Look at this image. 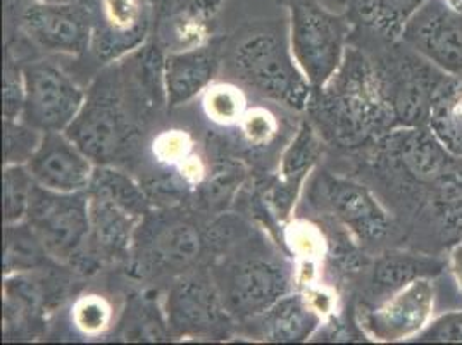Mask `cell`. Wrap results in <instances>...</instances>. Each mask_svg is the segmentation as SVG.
Instances as JSON below:
<instances>
[{
    "label": "cell",
    "instance_id": "6da1fadb",
    "mask_svg": "<svg viewBox=\"0 0 462 345\" xmlns=\"http://www.w3.org/2000/svg\"><path fill=\"white\" fill-rule=\"evenodd\" d=\"M308 109L323 136L346 149L382 140L395 128L380 71L354 47H346L335 75L312 90Z\"/></svg>",
    "mask_w": 462,
    "mask_h": 345
},
{
    "label": "cell",
    "instance_id": "7a4b0ae2",
    "mask_svg": "<svg viewBox=\"0 0 462 345\" xmlns=\"http://www.w3.org/2000/svg\"><path fill=\"white\" fill-rule=\"evenodd\" d=\"M142 98L155 106L168 102L142 59L136 62L130 81L123 77L121 66H113L92 83L66 135L97 166L115 164L135 145L136 107L147 106L142 104Z\"/></svg>",
    "mask_w": 462,
    "mask_h": 345
},
{
    "label": "cell",
    "instance_id": "3957f363",
    "mask_svg": "<svg viewBox=\"0 0 462 345\" xmlns=\"http://www.w3.org/2000/svg\"><path fill=\"white\" fill-rule=\"evenodd\" d=\"M231 64L238 78L261 96L293 109H308L312 87L290 45L289 26H252L233 47Z\"/></svg>",
    "mask_w": 462,
    "mask_h": 345
},
{
    "label": "cell",
    "instance_id": "277c9868",
    "mask_svg": "<svg viewBox=\"0 0 462 345\" xmlns=\"http://www.w3.org/2000/svg\"><path fill=\"white\" fill-rule=\"evenodd\" d=\"M223 304L233 320L259 318L291 287L289 263L266 250L247 249L228 256L211 271Z\"/></svg>",
    "mask_w": 462,
    "mask_h": 345
},
{
    "label": "cell",
    "instance_id": "5b68a950",
    "mask_svg": "<svg viewBox=\"0 0 462 345\" xmlns=\"http://www.w3.org/2000/svg\"><path fill=\"white\" fill-rule=\"evenodd\" d=\"M289 11L293 58L312 90L321 89L340 68L350 32L344 16L329 13L318 0H282Z\"/></svg>",
    "mask_w": 462,
    "mask_h": 345
},
{
    "label": "cell",
    "instance_id": "8992f818",
    "mask_svg": "<svg viewBox=\"0 0 462 345\" xmlns=\"http://www.w3.org/2000/svg\"><path fill=\"white\" fill-rule=\"evenodd\" d=\"M204 244L189 214L151 211L136 227L130 254L142 276H180L193 269Z\"/></svg>",
    "mask_w": 462,
    "mask_h": 345
},
{
    "label": "cell",
    "instance_id": "52a82bcc",
    "mask_svg": "<svg viewBox=\"0 0 462 345\" xmlns=\"http://www.w3.org/2000/svg\"><path fill=\"white\" fill-rule=\"evenodd\" d=\"M24 221L58 263L79 261L90 242L88 193H60L35 183Z\"/></svg>",
    "mask_w": 462,
    "mask_h": 345
},
{
    "label": "cell",
    "instance_id": "ba28073f",
    "mask_svg": "<svg viewBox=\"0 0 462 345\" xmlns=\"http://www.w3.org/2000/svg\"><path fill=\"white\" fill-rule=\"evenodd\" d=\"M164 314L174 337L221 339L233 322L212 273L204 269H190L176 276L168 292Z\"/></svg>",
    "mask_w": 462,
    "mask_h": 345
},
{
    "label": "cell",
    "instance_id": "9c48e42d",
    "mask_svg": "<svg viewBox=\"0 0 462 345\" xmlns=\"http://www.w3.org/2000/svg\"><path fill=\"white\" fill-rule=\"evenodd\" d=\"M24 107L21 119L42 134L66 132L77 117L85 92L51 62H33L23 70Z\"/></svg>",
    "mask_w": 462,
    "mask_h": 345
},
{
    "label": "cell",
    "instance_id": "30bf717a",
    "mask_svg": "<svg viewBox=\"0 0 462 345\" xmlns=\"http://www.w3.org/2000/svg\"><path fill=\"white\" fill-rule=\"evenodd\" d=\"M21 26L42 49L77 56L92 47L96 14L87 2L30 0L21 11Z\"/></svg>",
    "mask_w": 462,
    "mask_h": 345
},
{
    "label": "cell",
    "instance_id": "8fae6325",
    "mask_svg": "<svg viewBox=\"0 0 462 345\" xmlns=\"http://www.w3.org/2000/svg\"><path fill=\"white\" fill-rule=\"evenodd\" d=\"M401 39L445 75L462 77V11L447 0H426Z\"/></svg>",
    "mask_w": 462,
    "mask_h": 345
},
{
    "label": "cell",
    "instance_id": "7c38bea8",
    "mask_svg": "<svg viewBox=\"0 0 462 345\" xmlns=\"http://www.w3.org/2000/svg\"><path fill=\"white\" fill-rule=\"evenodd\" d=\"M314 187V199L359 242H380L388 235V212L365 185L340 176L321 174Z\"/></svg>",
    "mask_w": 462,
    "mask_h": 345
},
{
    "label": "cell",
    "instance_id": "4fadbf2b",
    "mask_svg": "<svg viewBox=\"0 0 462 345\" xmlns=\"http://www.w3.org/2000/svg\"><path fill=\"white\" fill-rule=\"evenodd\" d=\"M424 61L409 59L397 64L393 70L380 71L395 116V126L412 128L428 123L433 100L442 89L447 78L437 66H426Z\"/></svg>",
    "mask_w": 462,
    "mask_h": 345
},
{
    "label": "cell",
    "instance_id": "5bb4252c",
    "mask_svg": "<svg viewBox=\"0 0 462 345\" xmlns=\"http://www.w3.org/2000/svg\"><path fill=\"white\" fill-rule=\"evenodd\" d=\"M26 166L40 187L77 193L88 191L97 164L66 132H47Z\"/></svg>",
    "mask_w": 462,
    "mask_h": 345
},
{
    "label": "cell",
    "instance_id": "9a60e30c",
    "mask_svg": "<svg viewBox=\"0 0 462 345\" xmlns=\"http://www.w3.org/2000/svg\"><path fill=\"white\" fill-rule=\"evenodd\" d=\"M385 157L414 182L437 187L457 168L450 153L437 135L421 126L393 128L382 138Z\"/></svg>",
    "mask_w": 462,
    "mask_h": 345
},
{
    "label": "cell",
    "instance_id": "2e32d148",
    "mask_svg": "<svg viewBox=\"0 0 462 345\" xmlns=\"http://www.w3.org/2000/svg\"><path fill=\"white\" fill-rule=\"evenodd\" d=\"M435 303L431 278H421L392 294L366 316L369 333L382 342L416 337L430 323Z\"/></svg>",
    "mask_w": 462,
    "mask_h": 345
},
{
    "label": "cell",
    "instance_id": "e0dca14e",
    "mask_svg": "<svg viewBox=\"0 0 462 345\" xmlns=\"http://www.w3.org/2000/svg\"><path fill=\"white\" fill-rule=\"evenodd\" d=\"M147 26L142 0H98L92 49L98 58H117L142 43Z\"/></svg>",
    "mask_w": 462,
    "mask_h": 345
},
{
    "label": "cell",
    "instance_id": "ac0fdd59",
    "mask_svg": "<svg viewBox=\"0 0 462 345\" xmlns=\"http://www.w3.org/2000/svg\"><path fill=\"white\" fill-rule=\"evenodd\" d=\"M221 64L216 42L171 52L164 58V85L168 106H181L211 83Z\"/></svg>",
    "mask_w": 462,
    "mask_h": 345
},
{
    "label": "cell",
    "instance_id": "d6986e66",
    "mask_svg": "<svg viewBox=\"0 0 462 345\" xmlns=\"http://www.w3.org/2000/svg\"><path fill=\"white\" fill-rule=\"evenodd\" d=\"M88 204L92 231L87 252L111 259L130 254L142 218L97 193H88Z\"/></svg>",
    "mask_w": 462,
    "mask_h": 345
},
{
    "label": "cell",
    "instance_id": "ffe728a7",
    "mask_svg": "<svg viewBox=\"0 0 462 345\" xmlns=\"http://www.w3.org/2000/svg\"><path fill=\"white\" fill-rule=\"evenodd\" d=\"M252 322H257L259 335L266 342L299 344L321 325V309L302 294H287Z\"/></svg>",
    "mask_w": 462,
    "mask_h": 345
},
{
    "label": "cell",
    "instance_id": "44dd1931",
    "mask_svg": "<svg viewBox=\"0 0 462 345\" xmlns=\"http://www.w3.org/2000/svg\"><path fill=\"white\" fill-rule=\"evenodd\" d=\"M442 268V263L424 256L392 252L376 261L371 275V287L376 294L390 297L416 280L437 276Z\"/></svg>",
    "mask_w": 462,
    "mask_h": 345
},
{
    "label": "cell",
    "instance_id": "7402d4cb",
    "mask_svg": "<svg viewBox=\"0 0 462 345\" xmlns=\"http://www.w3.org/2000/svg\"><path fill=\"white\" fill-rule=\"evenodd\" d=\"M426 0H350L354 18L388 40L402 37L405 24Z\"/></svg>",
    "mask_w": 462,
    "mask_h": 345
},
{
    "label": "cell",
    "instance_id": "603a6c76",
    "mask_svg": "<svg viewBox=\"0 0 462 345\" xmlns=\"http://www.w3.org/2000/svg\"><path fill=\"white\" fill-rule=\"evenodd\" d=\"M456 78L445 79L439 90L428 126L450 153L462 155V77Z\"/></svg>",
    "mask_w": 462,
    "mask_h": 345
},
{
    "label": "cell",
    "instance_id": "cb8c5ba5",
    "mask_svg": "<svg viewBox=\"0 0 462 345\" xmlns=\"http://www.w3.org/2000/svg\"><path fill=\"white\" fill-rule=\"evenodd\" d=\"M87 192L102 195L119 204L121 208L134 212L142 219L151 212L149 195L143 192V189L132 176L117 170L113 164L96 166V172Z\"/></svg>",
    "mask_w": 462,
    "mask_h": 345
},
{
    "label": "cell",
    "instance_id": "d4e9b609",
    "mask_svg": "<svg viewBox=\"0 0 462 345\" xmlns=\"http://www.w3.org/2000/svg\"><path fill=\"white\" fill-rule=\"evenodd\" d=\"M52 259L40 242L37 233L26 221L5 225L4 230V275H18L42 268Z\"/></svg>",
    "mask_w": 462,
    "mask_h": 345
},
{
    "label": "cell",
    "instance_id": "484cf974",
    "mask_svg": "<svg viewBox=\"0 0 462 345\" xmlns=\"http://www.w3.org/2000/svg\"><path fill=\"white\" fill-rule=\"evenodd\" d=\"M321 154V144L318 140L316 130L310 123H304L300 130L291 140V144L283 154V163H282V174L285 180V192H289L290 199L291 193L295 195V191L302 180L308 176L312 166L316 164L318 157Z\"/></svg>",
    "mask_w": 462,
    "mask_h": 345
},
{
    "label": "cell",
    "instance_id": "4316f807",
    "mask_svg": "<svg viewBox=\"0 0 462 345\" xmlns=\"http://www.w3.org/2000/svg\"><path fill=\"white\" fill-rule=\"evenodd\" d=\"M4 193V223L13 225L24 221L35 180L26 164H5L2 176Z\"/></svg>",
    "mask_w": 462,
    "mask_h": 345
},
{
    "label": "cell",
    "instance_id": "83f0119b",
    "mask_svg": "<svg viewBox=\"0 0 462 345\" xmlns=\"http://www.w3.org/2000/svg\"><path fill=\"white\" fill-rule=\"evenodd\" d=\"M43 134L18 119H4V164H28Z\"/></svg>",
    "mask_w": 462,
    "mask_h": 345
},
{
    "label": "cell",
    "instance_id": "f1b7e54d",
    "mask_svg": "<svg viewBox=\"0 0 462 345\" xmlns=\"http://www.w3.org/2000/svg\"><path fill=\"white\" fill-rule=\"evenodd\" d=\"M416 340L439 344H462V311L445 312L440 318L430 322L416 335Z\"/></svg>",
    "mask_w": 462,
    "mask_h": 345
},
{
    "label": "cell",
    "instance_id": "f546056e",
    "mask_svg": "<svg viewBox=\"0 0 462 345\" xmlns=\"http://www.w3.org/2000/svg\"><path fill=\"white\" fill-rule=\"evenodd\" d=\"M111 318V309L107 303L97 295H87L78 301L75 306V322L87 333L102 331Z\"/></svg>",
    "mask_w": 462,
    "mask_h": 345
},
{
    "label": "cell",
    "instance_id": "4dcf8cb0",
    "mask_svg": "<svg viewBox=\"0 0 462 345\" xmlns=\"http://www.w3.org/2000/svg\"><path fill=\"white\" fill-rule=\"evenodd\" d=\"M24 107L23 73L5 68L4 71V119H20Z\"/></svg>",
    "mask_w": 462,
    "mask_h": 345
},
{
    "label": "cell",
    "instance_id": "1f68e13d",
    "mask_svg": "<svg viewBox=\"0 0 462 345\" xmlns=\"http://www.w3.org/2000/svg\"><path fill=\"white\" fill-rule=\"evenodd\" d=\"M238 97L231 94L228 90L223 92H214L209 94V115L214 116V119H223V121H231L238 116L240 106H238Z\"/></svg>",
    "mask_w": 462,
    "mask_h": 345
},
{
    "label": "cell",
    "instance_id": "d6a6232c",
    "mask_svg": "<svg viewBox=\"0 0 462 345\" xmlns=\"http://www.w3.org/2000/svg\"><path fill=\"white\" fill-rule=\"evenodd\" d=\"M450 271L456 280V285L459 288L462 295V244H457L454 249L450 250Z\"/></svg>",
    "mask_w": 462,
    "mask_h": 345
},
{
    "label": "cell",
    "instance_id": "836d02e7",
    "mask_svg": "<svg viewBox=\"0 0 462 345\" xmlns=\"http://www.w3.org/2000/svg\"><path fill=\"white\" fill-rule=\"evenodd\" d=\"M42 2H56V4H73V2H87V0H42Z\"/></svg>",
    "mask_w": 462,
    "mask_h": 345
},
{
    "label": "cell",
    "instance_id": "e575fe53",
    "mask_svg": "<svg viewBox=\"0 0 462 345\" xmlns=\"http://www.w3.org/2000/svg\"><path fill=\"white\" fill-rule=\"evenodd\" d=\"M450 5H454L456 9H459V11H462V0H447Z\"/></svg>",
    "mask_w": 462,
    "mask_h": 345
}]
</instances>
